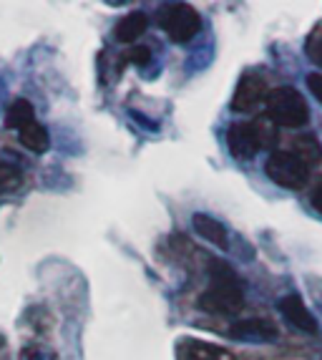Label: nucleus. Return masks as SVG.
<instances>
[{"mask_svg": "<svg viewBox=\"0 0 322 360\" xmlns=\"http://www.w3.org/2000/svg\"><path fill=\"white\" fill-rule=\"evenodd\" d=\"M212 283L199 295V310L209 315H234L245 307V290L237 280V272L229 270L224 262H209Z\"/></svg>", "mask_w": 322, "mask_h": 360, "instance_id": "1", "label": "nucleus"}, {"mask_svg": "<svg viewBox=\"0 0 322 360\" xmlns=\"http://www.w3.org/2000/svg\"><path fill=\"white\" fill-rule=\"evenodd\" d=\"M264 116L277 129H302L310 121V106L297 89L277 86V89L269 91L267 101H264Z\"/></svg>", "mask_w": 322, "mask_h": 360, "instance_id": "2", "label": "nucleus"}, {"mask_svg": "<svg viewBox=\"0 0 322 360\" xmlns=\"http://www.w3.org/2000/svg\"><path fill=\"white\" fill-rule=\"evenodd\" d=\"M156 23L172 43H189L202 30V15L197 8L186 6V3H169L159 11Z\"/></svg>", "mask_w": 322, "mask_h": 360, "instance_id": "3", "label": "nucleus"}, {"mask_svg": "<svg viewBox=\"0 0 322 360\" xmlns=\"http://www.w3.org/2000/svg\"><path fill=\"white\" fill-rule=\"evenodd\" d=\"M264 174L282 189H304L310 181V167L300 162L292 151H272L264 162Z\"/></svg>", "mask_w": 322, "mask_h": 360, "instance_id": "4", "label": "nucleus"}, {"mask_svg": "<svg viewBox=\"0 0 322 360\" xmlns=\"http://www.w3.org/2000/svg\"><path fill=\"white\" fill-rule=\"evenodd\" d=\"M269 91L272 89L267 86L262 73L245 71L232 94V111H237V114H250V111H255L262 101H267Z\"/></svg>", "mask_w": 322, "mask_h": 360, "instance_id": "5", "label": "nucleus"}, {"mask_svg": "<svg viewBox=\"0 0 322 360\" xmlns=\"http://www.w3.org/2000/svg\"><path fill=\"white\" fill-rule=\"evenodd\" d=\"M227 146H229V154H232L237 162H250V159H255L257 151H262L255 121H237V124H232V127L227 129Z\"/></svg>", "mask_w": 322, "mask_h": 360, "instance_id": "6", "label": "nucleus"}, {"mask_svg": "<svg viewBox=\"0 0 322 360\" xmlns=\"http://www.w3.org/2000/svg\"><path fill=\"white\" fill-rule=\"evenodd\" d=\"M280 335V328L269 318H242L229 325V338L252 342H272Z\"/></svg>", "mask_w": 322, "mask_h": 360, "instance_id": "7", "label": "nucleus"}, {"mask_svg": "<svg viewBox=\"0 0 322 360\" xmlns=\"http://www.w3.org/2000/svg\"><path fill=\"white\" fill-rule=\"evenodd\" d=\"M176 360H237L232 350L199 338H181L176 342Z\"/></svg>", "mask_w": 322, "mask_h": 360, "instance_id": "8", "label": "nucleus"}, {"mask_svg": "<svg viewBox=\"0 0 322 360\" xmlns=\"http://www.w3.org/2000/svg\"><path fill=\"white\" fill-rule=\"evenodd\" d=\"M280 312L285 315L287 323L292 325V328H297V330L310 333V335L320 333V325H317L315 315L307 310V305L302 302L300 295H285L280 300Z\"/></svg>", "mask_w": 322, "mask_h": 360, "instance_id": "9", "label": "nucleus"}, {"mask_svg": "<svg viewBox=\"0 0 322 360\" xmlns=\"http://www.w3.org/2000/svg\"><path fill=\"white\" fill-rule=\"evenodd\" d=\"M191 227H194V232L202 237V240L212 242L214 247H219V250H224L227 252L229 250V234H227V227L219 222V219H214L212 214H204V212H199V214H194V219H191Z\"/></svg>", "mask_w": 322, "mask_h": 360, "instance_id": "10", "label": "nucleus"}, {"mask_svg": "<svg viewBox=\"0 0 322 360\" xmlns=\"http://www.w3.org/2000/svg\"><path fill=\"white\" fill-rule=\"evenodd\" d=\"M149 28V15L143 11L126 13L124 18H119V23L114 25V38L119 43H134L146 33Z\"/></svg>", "mask_w": 322, "mask_h": 360, "instance_id": "11", "label": "nucleus"}, {"mask_svg": "<svg viewBox=\"0 0 322 360\" xmlns=\"http://www.w3.org/2000/svg\"><path fill=\"white\" fill-rule=\"evenodd\" d=\"M290 151L307 167H317L322 162V144L315 134H295Z\"/></svg>", "mask_w": 322, "mask_h": 360, "instance_id": "12", "label": "nucleus"}, {"mask_svg": "<svg viewBox=\"0 0 322 360\" xmlns=\"http://www.w3.org/2000/svg\"><path fill=\"white\" fill-rule=\"evenodd\" d=\"M18 139H20V144L28 151H33V154H46L48 151V131L38 121H30V124L20 127Z\"/></svg>", "mask_w": 322, "mask_h": 360, "instance_id": "13", "label": "nucleus"}, {"mask_svg": "<svg viewBox=\"0 0 322 360\" xmlns=\"http://www.w3.org/2000/svg\"><path fill=\"white\" fill-rule=\"evenodd\" d=\"M8 127L13 129H20L25 127V124H30V121H36V108H33V103L25 101V98H15V101L8 106Z\"/></svg>", "mask_w": 322, "mask_h": 360, "instance_id": "14", "label": "nucleus"}, {"mask_svg": "<svg viewBox=\"0 0 322 360\" xmlns=\"http://www.w3.org/2000/svg\"><path fill=\"white\" fill-rule=\"evenodd\" d=\"M23 184V174L15 164L0 162V194H11Z\"/></svg>", "mask_w": 322, "mask_h": 360, "instance_id": "15", "label": "nucleus"}, {"mask_svg": "<svg viewBox=\"0 0 322 360\" xmlns=\"http://www.w3.org/2000/svg\"><path fill=\"white\" fill-rule=\"evenodd\" d=\"M255 129H257V136H259V146L272 151V146L280 141V134H277L275 124L267 116H259V119H255Z\"/></svg>", "mask_w": 322, "mask_h": 360, "instance_id": "16", "label": "nucleus"}, {"mask_svg": "<svg viewBox=\"0 0 322 360\" xmlns=\"http://www.w3.org/2000/svg\"><path fill=\"white\" fill-rule=\"evenodd\" d=\"M304 51H307V58L322 68V23H317L310 30V36L304 41Z\"/></svg>", "mask_w": 322, "mask_h": 360, "instance_id": "17", "label": "nucleus"}, {"mask_svg": "<svg viewBox=\"0 0 322 360\" xmlns=\"http://www.w3.org/2000/svg\"><path fill=\"white\" fill-rule=\"evenodd\" d=\"M124 66L126 63H131V66H146L151 60V51L149 49H143V46H134V49H129L124 53Z\"/></svg>", "mask_w": 322, "mask_h": 360, "instance_id": "18", "label": "nucleus"}, {"mask_svg": "<svg viewBox=\"0 0 322 360\" xmlns=\"http://www.w3.org/2000/svg\"><path fill=\"white\" fill-rule=\"evenodd\" d=\"M20 360H53V353H48V350L38 348V345H30V348L23 350Z\"/></svg>", "mask_w": 322, "mask_h": 360, "instance_id": "19", "label": "nucleus"}, {"mask_svg": "<svg viewBox=\"0 0 322 360\" xmlns=\"http://www.w3.org/2000/svg\"><path fill=\"white\" fill-rule=\"evenodd\" d=\"M307 89H310L312 96L322 103V73H310V76H307Z\"/></svg>", "mask_w": 322, "mask_h": 360, "instance_id": "20", "label": "nucleus"}, {"mask_svg": "<svg viewBox=\"0 0 322 360\" xmlns=\"http://www.w3.org/2000/svg\"><path fill=\"white\" fill-rule=\"evenodd\" d=\"M310 205L315 207V210L322 214V186H315V189H312V194H310Z\"/></svg>", "mask_w": 322, "mask_h": 360, "instance_id": "21", "label": "nucleus"}, {"mask_svg": "<svg viewBox=\"0 0 322 360\" xmlns=\"http://www.w3.org/2000/svg\"><path fill=\"white\" fill-rule=\"evenodd\" d=\"M3 345H6V338H3V335H0V348H3Z\"/></svg>", "mask_w": 322, "mask_h": 360, "instance_id": "22", "label": "nucleus"}]
</instances>
